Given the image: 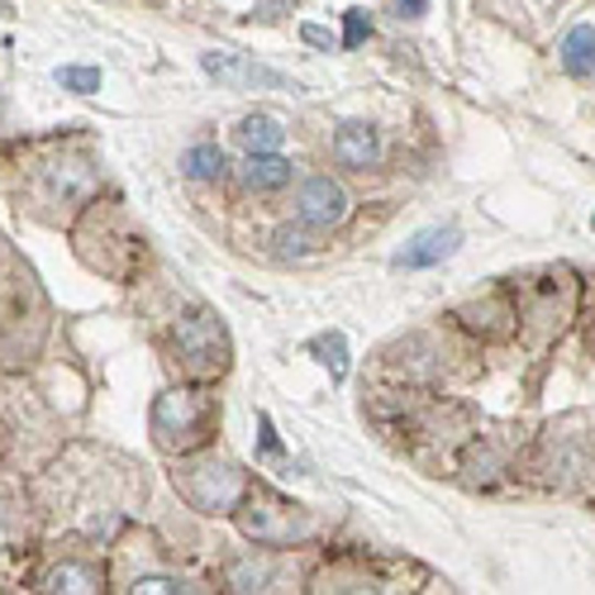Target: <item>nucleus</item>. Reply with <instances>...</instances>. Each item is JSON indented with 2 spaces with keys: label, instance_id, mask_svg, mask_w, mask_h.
Segmentation results:
<instances>
[{
  "label": "nucleus",
  "instance_id": "9",
  "mask_svg": "<svg viewBox=\"0 0 595 595\" xmlns=\"http://www.w3.org/2000/svg\"><path fill=\"white\" fill-rule=\"evenodd\" d=\"M234 139H239L249 153H277L282 139H286V129H282L277 114H249V120L234 129Z\"/></svg>",
  "mask_w": 595,
  "mask_h": 595
},
{
  "label": "nucleus",
  "instance_id": "3",
  "mask_svg": "<svg viewBox=\"0 0 595 595\" xmlns=\"http://www.w3.org/2000/svg\"><path fill=\"white\" fill-rule=\"evenodd\" d=\"M239 529L249 533L253 543H296L310 533V519L300 515V505H286L282 496H272V491H253L239 500Z\"/></svg>",
  "mask_w": 595,
  "mask_h": 595
},
{
  "label": "nucleus",
  "instance_id": "1",
  "mask_svg": "<svg viewBox=\"0 0 595 595\" xmlns=\"http://www.w3.org/2000/svg\"><path fill=\"white\" fill-rule=\"evenodd\" d=\"M220 405L206 390H167L153 400V439L163 453H191L210 439Z\"/></svg>",
  "mask_w": 595,
  "mask_h": 595
},
{
  "label": "nucleus",
  "instance_id": "4",
  "mask_svg": "<svg viewBox=\"0 0 595 595\" xmlns=\"http://www.w3.org/2000/svg\"><path fill=\"white\" fill-rule=\"evenodd\" d=\"M177 353L186 357L191 372H220L229 357V339L224 324L210 310H191L177 319Z\"/></svg>",
  "mask_w": 595,
  "mask_h": 595
},
{
  "label": "nucleus",
  "instance_id": "17",
  "mask_svg": "<svg viewBox=\"0 0 595 595\" xmlns=\"http://www.w3.org/2000/svg\"><path fill=\"white\" fill-rule=\"evenodd\" d=\"M343 20H348L343 48H357V43H362V38H367V34H372V20H367V10H348V14H343Z\"/></svg>",
  "mask_w": 595,
  "mask_h": 595
},
{
  "label": "nucleus",
  "instance_id": "20",
  "mask_svg": "<svg viewBox=\"0 0 595 595\" xmlns=\"http://www.w3.org/2000/svg\"><path fill=\"white\" fill-rule=\"evenodd\" d=\"M300 38H305V43H315V48H324V53L339 48V38H333L329 29H319V24H300Z\"/></svg>",
  "mask_w": 595,
  "mask_h": 595
},
{
  "label": "nucleus",
  "instance_id": "21",
  "mask_svg": "<svg viewBox=\"0 0 595 595\" xmlns=\"http://www.w3.org/2000/svg\"><path fill=\"white\" fill-rule=\"evenodd\" d=\"M257 429H263V453H277V429H272V419L267 415H257Z\"/></svg>",
  "mask_w": 595,
  "mask_h": 595
},
{
  "label": "nucleus",
  "instance_id": "16",
  "mask_svg": "<svg viewBox=\"0 0 595 595\" xmlns=\"http://www.w3.org/2000/svg\"><path fill=\"white\" fill-rule=\"evenodd\" d=\"M57 81L77 96H91L100 91V67H57Z\"/></svg>",
  "mask_w": 595,
  "mask_h": 595
},
{
  "label": "nucleus",
  "instance_id": "15",
  "mask_svg": "<svg viewBox=\"0 0 595 595\" xmlns=\"http://www.w3.org/2000/svg\"><path fill=\"white\" fill-rule=\"evenodd\" d=\"M229 586H234V591H272V568H267V562L243 558V562L229 568Z\"/></svg>",
  "mask_w": 595,
  "mask_h": 595
},
{
  "label": "nucleus",
  "instance_id": "7",
  "mask_svg": "<svg viewBox=\"0 0 595 595\" xmlns=\"http://www.w3.org/2000/svg\"><path fill=\"white\" fill-rule=\"evenodd\" d=\"M376 153H382V139H376L372 124H343L339 134H333V163L343 167H372Z\"/></svg>",
  "mask_w": 595,
  "mask_h": 595
},
{
  "label": "nucleus",
  "instance_id": "12",
  "mask_svg": "<svg viewBox=\"0 0 595 595\" xmlns=\"http://www.w3.org/2000/svg\"><path fill=\"white\" fill-rule=\"evenodd\" d=\"M562 67L572 71V77H586L595 71V29L591 24H576L568 38H562Z\"/></svg>",
  "mask_w": 595,
  "mask_h": 595
},
{
  "label": "nucleus",
  "instance_id": "13",
  "mask_svg": "<svg viewBox=\"0 0 595 595\" xmlns=\"http://www.w3.org/2000/svg\"><path fill=\"white\" fill-rule=\"evenodd\" d=\"M181 167H186V177L191 181H214L224 172V153L214 148V143H196V148H186Z\"/></svg>",
  "mask_w": 595,
  "mask_h": 595
},
{
  "label": "nucleus",
  "instance_id": "11",
  "mask_svg": "<svg viewBox=\"0 0 595 595\" xmlns=\"http://www.w3.org/2000/svg\"><path fill=\"white\" fill-rule=\"evenodd\" d=\"M200 67H206L210 77H220V81H282V77H272V71H263V67H249L239 53H206L200 57Z\"/></svg>",
  "mask_w": 595,
  "mask_h": 595
},
{
  "label": "nucleus",
  "instance_id": "22",
  "mask_svg": "<svg viewBox=\"0 0 595 595\" xmlns=\"http://www.w3.org/2000/svg\"><path fill=\"white\" fill-rule=\"evenodd\" d=\"M425 10H429V0H396V14H400V20H405V14L415 20V14H425Z\"/></svg>",
  "mask_w": 595,
  "mask_h": 595
},
{
  "label": "nucleus",
  "instance_id": "14",
  "mask_svg": "<svg viewBox=\"0 0 595 595\" xmlns=\"http://www.w3.org/2000/svg\"><path fill=\"white\" fill-rule=\"evenodd\" d=\"M310 348L319 353V362L329 367L333 382H343V376H348V343H343V333H339V329H329V333H319Z\"/></svg>",
  "mask_w": 595,
  "mask_h": 595
},
{
  "label": "nucleus",
  "instance_id": "18",
  "mask_svg": "<svg viewBox=\"0 0 595 595\" xmlns=\"http://www.w3.org/2000/svg\"><path fill=\"white\" fill-rule=\"evenodd\" d=\"M134 591L139 595H172V591H191V586H181L177 576H139Z\"/></svg>",
  "mask_w": 595,
  "mask_h": 595
},
{
  "label": "nucleus",
  "instance_id": "6",
  "mask_svg": "<svg viewBox=\"0 0 595 595\" xmlns=\"http://www.w3.org/2000/svg\"><path fill=\"white\" fill-rule=\"evenodd\" d=\"M458 243H462V234L453 224H433V229H419V234L405 243V249L396 253V267L400 272H425V267H439L443 257H453L458 253Z\"/></svg>",
  "mask_w": 595,
  "mask_h": 595
},
{
  "label": "nucleus",
  "instance_id": "24",
  "mask_svg": "<svg viewBox=\"0 0 595 595\" xmlns=\"http://www.w3.org/2000/svg\"><path fill=\"white\" fill-rule=\"evenodd\" d=\"M591 224H595V220H591Z\"/></svg>",
  "mask_w": 595,
  "mask_h": 595
},
{
  "label": "nucleus",
  "instance_id": "5",
  "mask_svg": "<svg viewBox=\"0 0 595 595\" xmlns=\"http://www.w3.org/2000/svg\"><path fill=\"white\" fill-rule=\"evenodd\" d=\"M296 210H300V224L333 229V224L348 220V191L333 177H305L300 196H296Z\"/></svg>",
  "mask_w": 595,
  "mask_h": 595
},
{
  "label": "nucleus",
  "instance_id": "8",
  "mask_svg": "<svg viewBox=\"0 0 595 595\" xmlns=\"http://www.w3.org/2000/svg\"><path fill=\"white\" fill-rule=\"evenodd\" d=\"M296 177V167L286 163L282 153H249V163L239 167V181L249 186V191H277Z\"/></svg>",
  "mask_w": 595,
  "mask_h": 595
},
{
  "label": "nucleus",
  "instance_id": "2",
  "mask_svg": "<svg viewBox=\"0 0 595 595\" xmlns=\"http://www.w3.org/2000/svg\"><path fill=\"white\" fill-rule=\"evenodd\" d=\"M172 482H177L181 496L206 515H234L239 500L249 496L243 472L234 467V462H220V458H186V462H177Z\"/></svg>",
  "mask_w": 595,
  "mask_h": 595
},
{
  "label": "nucleus",
  "instance_id": "23",
  "mask_svg": "<svg viewBox=\"0 0 595 595\" xmlns=\"http://www.w3.org/2000/svg\"><path fill=\"white\" fill-rule=\"evenodd\" d=\"M0 110H5V96H0Z\"/></svg>",
  "mask_w": 595,
  "mask_h": 595
},
{
  "label": "nucleus",
  "instance_id": "10",
  "mask_svg": "<svg viewBox=\"0 0 595 595\" xmlns=\"http://www.w3.org/2000/svg\"><path fill=\"white\" fill-rule=\"evenodd\" d=\"M43 591H67V595H91L100 591V572L86 568V562H63L43 576Z\"/></svg>",
  "mask_w": 595,
  "mask_h": 595
},
{
  "label": "nucleus",
  "instance_id": "19",
  "mask_svg": "<svg viewBox=\"0 0 595 595\" xmlns=\"http://www.w3.org/2000/svg\"><path fill=\"white\" fill-rule=\"evenodd\" d=\"M310 249V234L305 229H282L277 234V253H305Z\"/></svg>",
  "mask_w": 595,
  "mask_h": 595
}]
</instances>
